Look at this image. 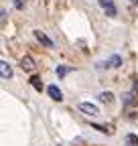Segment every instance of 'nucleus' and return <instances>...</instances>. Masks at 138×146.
<instances>
[{
    "mask_svg": "<svg viewBox=\"0 0 138 146\" xmlns=\"http://www.w3.org/2000/svg\"><path fill=\"white\" fill-rule=\"evenodd\" d=\"M120 65H122V57H120V55H112L110 59L100 61V63H98V69H116V67H120Z\"/></svg>",
    "mask_w": 138,
    "mask_h": 146,
    "instance_id": "nucleus-1",
    "label": "nucleus"
},
{
    "mask_svg": "<svg viewBox=\"0 0 138 146\" xmlns=\"http://www.w3.org/2000/svg\"><path fill=\"white\" fill-rule=\"evenodd\" d=\"M136 104H138V89H136V83H134V87L124 96V106H126V108H132V106H136Z\"/></svg>",
    "mask_w": 138,
    "mask_h": 146,
    "instance_id": "nucleus-2",
    "label": "nucleus"
},
{
    "mask_svg": "<svg viewBox=\"0 0 138 146\" xmlns=\"http://www.w3.org/2000/svg\"><path fill=\"white\" fill-rule=\"evenodd\" d=\"M79 110L83 114H88V116H98L100 114V108L96 104H90V102H81L79 104Z\"/></svg>",
    "mask_w": 138,
    "mask_h": 146,
    "instance_id": "nucleus-3",
    "label": "nucleus"
},
{
    "mask_svg": "<svg viewBox=\"0 0 138 146\" xmlns=\"http://www.w3.org/2000/svg\"><path fill=\"white\" fill-rule=\"evenodd\" d=\"M34 39H37V41H39L45 49H53V41H51V39H49V36H47L43 31H34Z\"/></svg>",
    "mask_w": 138,
    "mask_h": 146,
    "instance_id": "nucleus-4",
    "label": "nucleus"
},
{
    "mask_svg": "<svg viewBox=\"0 0 138 146\" xmlns=\"http://www.w3.org/2000/svg\"><path fill=\"white\" fill-rule=\"evenodd\" d=\"M98 2H100V6L104 8V10H106V14L108 16H116V4L112 2V0H98Z\"/></svg>",
    "mask_w": 138,
    "mask_h": 146,
    "instance_id": "nucleus-5",
    "label": "nucleus"
},
{
    "mask_svg": "<svg viewBox=\"0 0 138 146\" xmlns=\"http://www.w3.org/2000/svg\"><path fill=\"white\" fill-rule=\"evenodd\" d=\"M0 75H2V79L6 81V79H10L12 77V67L8 65V61H0Z\"/></svg>",
    "mask_w": 138,
    "mask_h": 146,
    "instance_id": "nucleus-6",
    "label": "nucleus"
},
{
    "mask_svg": "<svg viewBox=\"0 0 138 146\" xmlns=\"http://www.w3.org/2000/svg\"><path fill=\"white\" fill-rule=\"evenodd\" d=\"M21 67H23V71H34V59L31 57V55H25V57L21 59Z\"/></svg>",
    "mask_w": 138,
    "mask_h": 146,
    "instance_id": "nucleus-7",
    "label": "nucleus"
},
{
    "mask_svg": "<svg viewBox=\"0 0 138 146\" xmlns=\"http://www.w3.org/2000/svg\"><path fill=\"white\" fill-rule=\"evenodd\" d=\"M47 94L51 96V100H55V102H63V94H61V89L57 85H49L47 87Z\"/></svg>",
    "mask_w": 138,
    "mask_h": 146,
    "instance_id": "nucleus-8",
    "label": "nucleus"
},
{
    "mask_svg": "<svg viewBox=\"0 0 138 146\" xmlns=\"http://www.w3.org/2000/svg\"><path fill=\"white\" fill-rule=\"evenodd\" d=\"M100 102L112 106L114 104V94H112V91H102V94H100Z\"/></svg>",
    "mask_w": 138,
    "mask_h": 146,
    "instance_id": "nucleus-9",
    "label": "nucleus"
},
{
    "mask_svg": "<svg viewBox=\"0 0 138 146\" xmlns=\"http://www.w3.org/2000/svg\"><path fill=\"white\" fill-rule=\"evenodd\" d=\"M31 85L37 89V91H41V89H43V81H41V77H39V75H33V77H31Z\"/></svg>",
    "mask_w": 138,
    "mask_h": 146,
    "instance_id": "nucleus-10",
    "label": "nucleus"
},
{
    "mask_svg": "<svg viewBox=\"0 0 138 146\" xmlns=\"http://www.w3.org/2000/svg\"><path fill=\"white\" fill-rule=\"evenodd\" d=\"M73 71V67H65V65H57V75L59 77H65L67 73H71Z\"/></svg>",
    "mask_w": 138,
    "mask_h": 146,
    "instance_id": "nucleus-11",
    "label": "nucleus"
},
{
    "mask_svg": "<svg viewBox=\"0 0 138 146\" xmlns=\"http://www.w3.org/2000/svg\"><path fill=\"white\" fill-rule=\"evenodd\" d=\"M92 128L94 130H98V132H102V134H112V130L108 126H102V124H92Z\"/></svg>",
    "mask_w": 138,
    "mask_h": 146,
    "instance_id": "nucleus-12",
    "label": "nucleus"
},
{
    "mask_svg": "<svg viewBox=\"0 0 138 146\" xmlns=\"http://www.w3.org/2000/svg\"><path fill=\"white\" fill-rule=\"evenodd\" d=\"M126 146H138V136L136 134H128L126 136Z\"/></svg>",
    "mask_w": 138,
    "mask_h": 146,
    "instance_id": "nucleus-13",
    "label": "nucleus"
},
{
    "mask_svg": "<svg viewBox=\"0 0 138 146\" xmlns=\"http://www.w3.org/2000/svg\"><path fill=\"white\" fill-rule=\"evenodd\" d=\"M130 2H132V4H136V2H138V0H130Z\"/></svg>",
    "mask_w": 138,
    "mask_h": 146,
    "instance_id": "nucleus-14",
    "label": "nucleus"
}]
</instances>
